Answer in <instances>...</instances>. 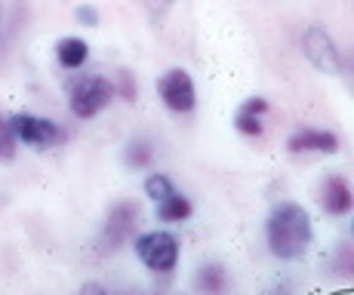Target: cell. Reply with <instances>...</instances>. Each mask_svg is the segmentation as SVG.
Returning a JSON list of instances; mask_svg holds the SVG:
<instances>
[{
	"mask_svg": "<svg viewBox=\"0 0 354 295\" xmlns=\"http://www.w3.org/2000/svg\"><path fill=\"white\" fill-rule=\"evenodd\" d=\"M265 237H268L271 256L281 262H296L305 256L311 246V218L299 203H277L265 225Z\"/></svg>",
	"mask_w": 354,
	"mask_h": 295,
	"instance_id": "6da1fadb",
	"label": "cell"
},
{
	"mask_svg": "<svg viewBox=\"0 0 354 295\" xmlns=\"http://www.w3.org/2000/svg\"><path fill=\"white\" fill-rule=\"evenodd\" d=\"M287 148L292 154H333L339 151V139L326 129H299L290 135Z\"/></svg>",
	"mask_w": 354,
	"mask_h": 295,
	"instance_id": "ba28073f",
	"label": "cell"
},
{
	"mask_svg": "<svg viewBox=\"0 0 354 295\" xmlns=\"http://www.w3.org/2000/svg\"><path fill=\"white\" fill-rule=\"evenodd\" d=\"M111 95H114V86L108 84L105 77L86 74V77H77L71 86H68V105H71L74 117L90 120L111 102Z\"/></svg>",
	"mask_w": 354,
	"mask_h": 295,
	"instance_id": "7a4b0ae2",
	"label": "cell"
},
{
	"mask_svg": "<svg viewBox=\"0 0 354 295\" xmlns=\"http://www.w3.org/2000/svg\"><path fill=\"white\" fill-rule=\"evenodd\" d=\"M351 267H354V262H351V246H342V249H339V271L351 274Z\"/></svg>",
	"mask_w": 354,
	"mask_h": 295,
	"instance_id": "e0dca14e",
	"label": "cell"
},
{
	"mask_svg": "<svg viewBox=\"0 0 354 295\" xmlns=\"http://www.w3.org/2000/svg\"><path fill=\"white\" fill-rule=\"evenodd\" d=\"M158 89H160L163 105H167L169 111H176V114H188L194 108V102H197L194 80L188 77V71H182V68H173V71L163 74Z\"/></svg>",
	"mask_w": 354,
	"mask_h": 295,
	"instance_id": "8992f818",
	"label": "cell"
},
{
	"mask_svg": "<svg viewBox=\"0 0 354 295\" xmlns=\"http://www.w3.org/2000/svg\"><path fill=\"white\" fill-rule=\"evenodd\" d=\"M10 126L16 139H22L25 145H34V148H50L62 139V129L56 123L46 117H34V114H12Z\"/></svg>",
	"mask_w": 354,
	"mask_h": 295,
	"instance_id": "52a82bcc",
	"label": "cell"
},
{
	"mask_svg": "<svg viewBox=\"0 0 354 295\" xmlns=\"http://www.w3.org/2000/svg\"><path fill=\"white\" fill-rule=\"evenodd\" d=\"M77 19H80V22H86L90 28H93V25H99V16H96V10H93V6H80Z\"/></svg>",
	"mask_w": 354,
	"mask_h": 295,
	"instance_id": "ac0fdd59",
	"label": "cell"
},
{
	"mask_svg": "<svg viewBox=\"0 0 354 295\" xmlns=\"http://www.w3.org/2000/svg\"><path fill=\"white\" fill-rule=\"evenodd\" d=\"M169 3H173V0H148V6H151V12H154V16H160V12L167 10Z\"/></svg>",
	"mask_w": 354,
	"mask_h": 295,
	"instance_id": "ffe728a7",
	"label": "cell"
},
{
	"mask_svg": "<svg viewBox=\"0 0 354 295\" xmlns=\"http://www.w3.org/2000/svg\"><path fill=\"white\" fill-rule=\"evenodd\" d=\"M268 111V102L265 99H247L241 108H237V117H234V126L237 133L243 135H262V117Z\"/></svg>",
	"mask_w": 354,
	"mask_h": 295,
	"instance_id": "30bf717a",
	"label": "cell"
},
{
	"mask_svg": "<svg viewBox=\"0 0 354 295\" xmlns=\"http://www.w3.org/2000/svg\"><path fill=\"white\" fill-rule=\"evenodd\" d=\"M56 56H59V65H65L68 71H77L86 61V56H90V46L80 37H62L56 44Z\"/></svg>",
	"mask_w": 354,
	"mask_h": 295,
	"instance_id": "8fae6325",
	"label": "cell"
},
{
	"mask_svg": "<svg viewBox=\"0 0 354 295\" xmlns=\"http://www.w3.org/2000/svg\"><path fill=\"white\" fill-rule=\"evenodd\" d=\"M139 228V207L129 200H120L108 209L105 222H102V231H99V246L105 252H118L124 243H129Z\"/></svg>",
	"mask_w": 354,
	"mask_h": 295,
	"instance_id": "3957f363",
	"label": "cell"
},
{
	"mask_svg": "<svg viewBox=\"0 0 354 295\" xmlns=\"http://www.w3.org/2000/svg\"><path fill=\"white\" fill-rule=\"evenodd\" d=\"M151 157H154V148L148 145L145 139H133L124 151V163L129 169H145L148 163H151Z\"/></svg>",
	"mask_w": 354,
	"mask_h": 295,
	"instance_id": "5bb4252c",
	"label": "cell"
},
{
	"mask_svg": "<svg viewBox=\"0 0 354 295\" xmlns=\"http://www.w3.org/2000/svg\"><path fill=\"white\" fill-rule=\"evenodd\" d=\"M16 157V135L6 117H0V160H12Z\"/></svg>",
	"mask_w": 354,
	"mask_h": 295,
	"instance_id": "2e32d148",
	"label": "cell"
},
{
	"mask_svg": "<svg viewBox=\"0 0 354 295\" xmlns=\"http://www.w3.org/2000/svg\"><path fill=\"white\" fill-rule=\"evenodd\" d=\"M302 50H305V59L324 74H342L345 71V59H342V50L336 46V40L330 37L324 28H308L302 34Z\"/></svg>",
	"mask_w": 354,
	"mask_h": 295,
	"instance_id": "5b68a950",
	"label": "cell"
},
{
	"mask_svg": "<svg viewBox=\"0 0 354 295\" xmlns=\"http://www.w3.org/2000/svg\"><path fill=\"white\" fill-rule=\"evenodd\" d=\"M192 212H194L192 200L185 194H179V191H173L163 200H158V216L163 222H185V218H192Z\"/></svg>",
	"mask_w": 354,
	"mask_h": 295,
	"instance_id": "4fadbf2b",
	"label": "cell"
},
{
	"mask_svg": "<svg viewBox=\"0 0 354 295\" xmlns=\"http://www.w3.org/2000/svg\"><path fill=\"white\" fill-rule=\"evenodd\" d=\"M173 191H176V188H173V182H169V178L163 175V173H154V175H148V178H145V194L151 197L154 203L163 200L167 194H173Z\"/></svg>",
	"mask_w": 354,
	"mask_h": 295,
	"instance_id": "9a60e30c",
	"label": "cell"
},
{
	"mask_svg": "<svg viewBox=\"0 0 354 295\" xmlns=\"http://www.w3.org/2000/svg\"><path fill=\"white\" fill-rule=\"evenodd\" d=\"M194 289L197 292H207V295H219L228 289V277H225V267L222 265H203L194 277Z\"/></svg>",
	"mask_w": 354,
	"mask_h": 295,
	"instance_id": "7c38bea8",
	"label": "cell"
},
{
	"mask_svg": "<svg viewBox=\"0 0 354 295\" xmlns=\"http://www.w3.org/2000/svg\"><path fill=\"white\" fill-rule=\"evenodd\" d=\"M321 207L324 212L330 216H348L351 207H354V197H351V188L342 175H330L324 178L321 184Z\"/></svg>",
	"mask_w": 354,
	"mask_h": 295,
	"instance_id": "9c48e42d",
	"label": "cell"
},
{
	"mask_svg": "<svg viewBox=\"0 0 354 295\" xmlns=\"http://www.w3.org/2000/svg\"><path fill=\"white\" fill-rule=\"evenodd\" d=\"M84 292H105V289H102V286H96V283H86Z\"/></svg>",
	"mask_w": 354,
	"mask_h": 295,
	"instance_id": "44dd1931",
	"label": "cell"
},
{
	"mask_svg": "<svg viewBox=\"0 0 354 295\" xmlns=\"http://www.w3.org/2000/svg\"><path fill=\"white\" fill-rule=\"evenodd\" d=\"M120 95H124V99H136V84H129L127 71H120Z\"/></svg>",
	"mask_w": 354,
	"mask_h": 295,
	"instance_id": "d6986e66",
	"label": "cell"
},
{
	"mask_svg": "<svg viewBox=\"0 0 354 295\" xmlns=\"http://www.w3.org/2000/svg\"><path fill=\"white\" fill-rule=\"evenodd\" d=\"M136 256L154 274H169L179 262V240L167 231H151L136 240Z\"/></svg>",
	"mask_w": 354,
	"mask_h": 295,
	"instance_id": "277c9868",
	"label": "cell"
}]
</instances>
